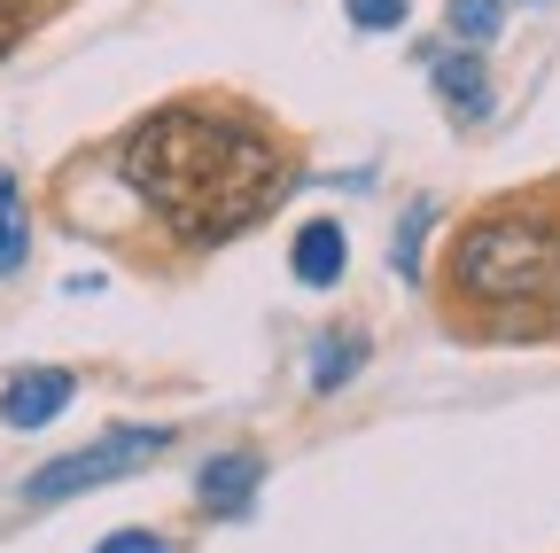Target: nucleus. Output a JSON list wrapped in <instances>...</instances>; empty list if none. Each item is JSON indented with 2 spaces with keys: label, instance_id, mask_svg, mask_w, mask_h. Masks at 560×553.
<instances>
[{
  "label": "nucleus",
  "instance_id": "f8f14e48",
  "mask_svg": "<svg viewBox=\"0 0 560 553\" xmlns=\"http://www.w3.org/2000/svg\"><path fill=\"white\" fill-rule=\"evenodd\" d=\"M436 227V203H412V219H405V234L389 242V265L405 273V281H420V234Z\"/></svg>",
  "mask_w": 560,
  "mask_h": 553
},
{
  "label": "nucleus",
  "instance_id": "f257e3e1",
  "mask_svg": "<svg viewBox=\"0 0 560 553\" xmlns=\"http://www.w3.org/2000/svg\"><path fill=\"white\" fill-rule=\"evenodd\" d=\"M109 180L172 250H219L257 219H272V203L304 180V157L257 102L195 87L164 94L117 133Z\"/></svg>",
  "mask_w": 560,
  "mask_h": 553
},
{
  "label": "nucleus",
  "instance_id": "1a4fd4ad",
  "mask_svg": "<svg viewBox=\"0 0 560 553\" xmlns=\"http://www.w3.org/2000/svg\"><path fill=\"white\" fill-rule=\"evenodd\" d=\"M506 24V0H444V32L452 47H490Z\"/></svg>",
  "mask_w": 560,
  "mask_h": 553
},
{
  "label": "nucleus",
  "instance_id": "4468645a",
  "mask_svg": "<svg viewBox=\"0 0 560 553\" xmlns=\"http://www.w3.org/2000/svg\"><path fill=\"white\" fill-rule=\"evenodd\" d=\"M94 553H172V538L164 530H109Z\"/></svg>",
  "mask_w": 560,
  "mask_h": 553
},
{
  "label": "nucleus",
  "instance_id": "dca6fc26",
  "mask_svg": "<svg viewBox=\"0 0 560 553\" xmlns=\"http://www.w3.org/2000/svg\"><path fill=\"white\" fill-rule=\"evenodd\" d=\"M55 9H70V0H47V16H55Z\"/></svg>",
  "mask_w": 560,
  "mask_h": 553
},
{
  "label": "nucleus",
  "instance_id": "39448f33",
  "mask_svg": "<svg viewBox=\"0 0 560 553\" xmlns=\"http://www.w3.org/2000/svg\"><path fill=\"white\" fill-rule=\"evenodd\" d=\"M429 87H436V102L452 110V125H482L490 117V62H482V47H436L429 55Z\"/></svg>",
  "mask_w": 560,
  "mask_h": 553
},
{
  "label": "nucleus",
  "instance_id": "423d86ee",
  "mask_svg": "<svg viewBox=\"0 0 560 553\" xmlns=\"http://www.w3.org/2000/svg\"><path fill=\"white\" fill-rule=\"evenodd\" d=\"M257 483H265V460L249 445H234V452H210L202 460L195 499H202V515H249L257 507Z\"/></svg>",
  "mask_w": 560,
  "mask_h": 553
},
{
  "label": "nucleus",
  "instance_id": "9d476101",
  "mask_svg": "<svg viewBox=\"0 0 560 553\" xmlns=\"http://www.w3.org/2000/svg\"><path fill=\"white\" fill-rule=\"evenodd\" d=\"M359 359H366V335H359V327L319 335V352H312V390H342L350 375H359Z\"/></svg>",
  "mask_w": 560,
  "mask_h": 553
},
{
  "label": "nucleus",
  "instance_id": "9b49d317",
  "mask_svg": "<svg viewBox=\"0 0 560 553\" xmlns=\"http://www.w3.org/2000/svg\"><path fill=\"white\" fill-rule=\"evenodd\" d=\"M342 16H350V32H366V39H389V32H405L412 0H342Z\"/></svg>",
  "mask_w": 560,
  "mask_h": 553
},
{
  "label": "nucleus",
  "instance_id": "6e6552de",
  "mask_svg": "<svg viewBox=\"0 0 560 553\" xmlns=\"http://www.w3.org/2000/svg\"><path fill=\"white\" fill-rule=\"evenodd\" d=\"M32 257V203H24V180L0 164V281H16Z\"/></svg>",
  "mask_w": 560,
  "mask_h": 553
},
{
  "label": "nucleus",
  "instance_id": "f03ea898",
  "mask_svg": "<svg viewBox=\"0 0 560 553\" xmlns=\"http://www.w3.org/2000/svg\"><path fill=\"white\" fill-rule=\"evenodd\" d=\"M444 320L482 343L560 335V180L490 195L444 242Z\"/></svg>",
  "mask_w": 560,
  "mask_h": 553
},
{
  "label": "nucleus",
  "instance_id": "ddd939ff",
  "mask_svg": "<svg viewBox=\"0 0 560 553\" xmlns=\"http://www.w3.org/2000/svg\"><path fill=\"white\" fill-rule=\"evenodd\" d=\"M47 24V0H0V55H16Z\"/></svg>",
  "mask_w": 560,
  "mask_h": 553
},
{
  "label": "nucleus",
  "instance_id": "2eb2a0df",
  "mask_svg": "<svg viewBox=\"0 0 560 553\" xmlns=\"http://www.w3.org/2000/svg\"><path fill=\"white\" fill-rule=\"evenodd\" d=\"M506 9H514V0H506ZM522 9H560V0H522Z\"/></svg>",
  "mask_w": 560,
  "mask_h": 553
},
{
  "label": "nucleus",
  "instance_id": "20e7f679",
  "mask_svg": "<svg viewBox=\"0 0 560 553\" xmlns=\"http://www.w3.org/2000/svg\"><path fill=\"white\" fill-rule=\"evenodd\" d=\"M70 398H79V375H70V367H16L9 382H0V429L32 437V429L62 422Z\"/></svg>",
  "mask_w": 560,
  "mask_h": 553
},
{
  "label": "nucleus",
  "instance_id": "0eeeda50",
  "mask_svg": "<svg viewBox=\"0 0 560 553\" xmlns=\"http://www.w3.org/2000/svg\"><path fill=\"white\" fill-rule=\"evenodd\" d=\"M289 273L304 289H335L342 273H350V234H342V219H312V227H296V242H289Z\"/></svg>",
  "mask_w": 560,
  "mask_h": 553
},
{
  "label": "nucleus",
  "instance_id": "7ed1b4c3",
  "mask_svg": "<svg viewBox=\"0 0 560 553\" xmlns=\"http://www.w3.org/2000/svg\"><path fill=\"white\" fill-rule=\"evenodd\" d=\"M172 445H179V429H164V422H117V429H102V437L79 445V452L39 460V468L24 475V499H32V507H55V499L102 492V483H125V475H140V468H156Z\"/></svg>",
  "mask_w": 560,
  "mask_h": 553
}]
</instances>
